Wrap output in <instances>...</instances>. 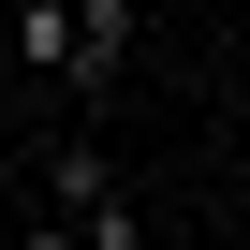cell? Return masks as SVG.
Wrapping results in <instances>:
<instances>
[{
  "instance_id": "cell-3",
  "label": "cell",
  "mask_w": 250,
  "mask_h": 250,
  "mask_svg": "<svg viewBox=\"0 0 250 250\" xmlns=\"http://www.w3.org/2000/svg\"><path fill=\"white\" fill-rule=\"evenodd\" d=\"M59 59H74V0H15V15H0V74L59 88Z\"/></svg>"
},
{
  "instance_id": "cell-2",
  "label": "cell",
  "mask_w": 250,
  "mask_h": 250,
  "mask_svg": "<svg viewBox=\"0 0 250 250\" xmlns=\"http://www.w3.org/2000/svg\"><path fill=\"white\" fill-rule=\"evenodd\" d=\"M133 0H74V59H59V103H88V88H118V59H133Z\"/></svg>"
},
{
  "instance_id": "cell-1",
  "label": "cell",
  "mask_w": 250,
  "mask_h": 250,
  "mask_svg": "<svg viewBox=\"0 0 250 250\" xmlns=\"http://www.w3.org/2000/svg\"><path fill=\"white\" fill-rule=\"evenodd\" d=\"M30 191H44L30 235H59V250H147V206L118 191V162H103L88 133H59V147L30 162Z\"/></svg>"
}]
</instances>
